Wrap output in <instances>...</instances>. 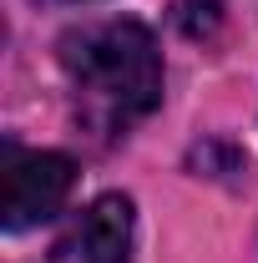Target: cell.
Listing matches in <instances>:
<instances>
[{
    "label": "cell",
    "mask_w": 258,
    "mask_h": 263,
    "mask_svg": "<svg viewBox=\"0 0 258 263\" xmlns=\"http://www.w3.org/2000/svg\"><path fill=\"white\" fill-rule=\"evenodd\" d=\"M56 56L76 91L81 122L106 137H127L162 106V46L137 15H106L66 31Z\"/></svg>",
    "instance_id": "6da1fadb"
},
{
    "label": "cell",
    "mask_w": 258,
    "mask_h": 263,
    "mask_svg": "<svg viewBox=\"0 0 258 263\" xmlns=\"http://www.w3.org/2000/svg\"><path fill=\"white\" fill-rule=\"evenodd\" d=\"M71 187H76V162L66 152L5 142V152H0V228L26 233L51 223L66 208Z\"/></svg>",
    "instance_id": "7a4b0ae2"
},
{
    "label": "cell",
    "mask_w": 258,
    "mask_h": 263,
    "mask_svg": "<svg viewBox=\"0 0 258 263\" xmlns=\"http://www.w3.org/2000/svg\"><path fill=\"white\" fill-rule=\"evenodd\" d=\"M137 202L127 193L91 197L51 243V263H132Z\"/></svg>",
    "instance_id": "3957f363"
},
{
    "label": "cell",
    "mask_w": 258,
    "mask_h": 263,
    "mask_svg": "<svg viewBox=\"0 0 258 263\" xmlns=\"http://www.w3.org/2000/svg\"><path fill=\"white\" fill-rule=\"evenodd\" d=\"M218 21H223V0H182L177 5V26L193 35V41L197 35L208 41V35L218 31Z\"/></svg>",
    "instance_id": "277c9868"
},
{
    "label": "cell",
    "mask_w": 258,
    "mask_h": 263,
    "mask_svg": "<svg viewBox=\"0 0 258 263\" xmlns=\"http://www.w3.org/2000/svg\"><path fill=\"white\" fill-rule=\"evenodd\" d=\"M51 5H86V0H51Z\"/></svg>",
    "instance_id": "5b68a950"
}]
</instances>
